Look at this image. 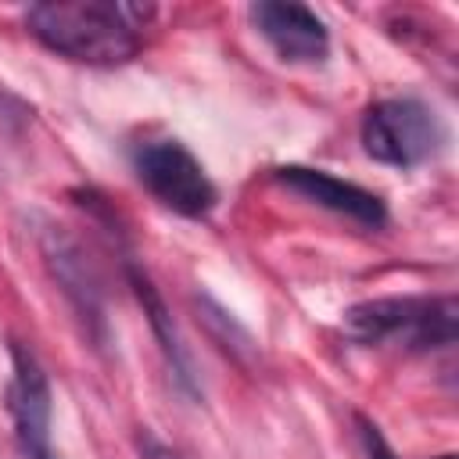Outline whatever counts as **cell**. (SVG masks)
<instances>
[{
	"label": "cell",
	"instance_id": "6da1fadb",
	"mask_svg": "<svg viewBox=\"0 0 459 459\" xmlns=\"http://www.w3.org/2000/svg\"><path fill=\"white\" fill-rule=\"evenodd\" d=\"M154 14L136 0H43L25 11V29L57 57L111 68L140 54Z\"/></svg>",
	"mask_w": 459,
	"mask_h": 459
},
{
	"label": "cell",
	"instance_id": "7a4b0ae2",
	"mask_svg": "<svg viewBox=\"0 0 459 459\" xmlns=\"http://www.w3.org/2000/svg\"><path fill=\"white\" fill-rule=\"evenodd\" d=\"M455 298H369L344 312L348 337L362 344H402L409 351H434L455 344Z\"/></svg>",
	"mask_w": 459,
	"mask_h": 459
},
{
	"label": "cell",
	"instance_id": "3957f363",
	"mask_svg": "<svg viewBox=\"0 0 459 459\" xmlns=\"http://www.w3.org/2000/svg\"><path fill=\"white\" fill-rule=\"evenodd\" d=\"M362 147L391 169H416L445 147L441 115L420 97H384L362 115Z\"/></svg>",
	"mask_w": 459,
	"mask_h": 459
},
{
	"label": "cell",
	"instance_id": "277c9868",
	"mask_svg": "<svg viewBox=\"0 0 459 459\" xmlns=\"http://www.w3.org/2000/svg\"><path fill=\"white\" fill-rule=\"evenodd\" d=\"M133 172L165 208L186 219H204L219 201L204 165L179 140H143L133 151Z\"/></svg>",
	"mask_w": 459,
	"mask_h": 459
},
{
	"label": "cell",
	"instance_id": "5b68a950",
	"mask_svg": "<svg viewBox=\"0 0 459 459\" xmlns=\"http://www.w3.org/2000/svg\"><path fill=\"white\" fill-rule=\"evenodd\" d=\"M7 412L22 459H61L50 441V380L39 359L18 341H11Z\"/></svg>",
	"mask_w": 459,
	"mask_h": 459
},
{
	"label": "cell",
	"instance_id": "8992f818",
	"mask_svg": "<svg viewBox=\"0 0 459 459\" xmlns=\"http://www.w3.org/2000/svg\"><path fill=\"white\" fill-rule=\"evenodd\" d=\"M39 247L47 258L50 276L61 283L65 298L72 301V308L79 312V319L86 323V330L93 333L97 344H104V298H100V280L93 273V265L86 262L79 240L65 230V226H47L39 233Z\"/></svg>",
	"mask_w": 459,
	"mask_h": 459
},
{
	"label": "cell",
	"instance_id": "52a82bcc",
	"mask_svg": "<svg viewBox=\"0 0 459 459\" xmlns=\"http://www.w3.org/2000/svg\"><path fill=\"white\" fill-rule=\"evenodd\" d=\"M251 22L258 36L283 57L298 65H319L330 54V29L326 22L305 4L283 0H258L251 4Z\"/></svg>",
	"mask_w": 459,
	"mask_h": 459
},
{
	"label": "cell",
	"instance_id": "ba28073f",
	"mask_svg": "<svg viewBox=\"0 0 459 459\" xmlns=\"http://www.w3.org/2000/svg\"><path fill=\"white\" fill-rule=\"evenodd\" d=\"M273 179L283 183L287 190L301 194L305 201L319 204V208H330L366 230H380L387 222V204L380 201V194L359 186V183H348V179H337L323 169H308V165H280L273 169Z\"/></svg>",
	"mask_w": 459,
	"mask_h": 459
},
{
	"label": "cell",
	"instance_id": "9c48e42d",
	"mask_svg": "<svg viewBox=\"0 0 459 459\" xmlns=\"http://www.w3.org/2000/svg\"><path fill=\"white\" fill-rule=\"evenodd\" d=\"M126 280H129L136 301L143 305V316H147V323H151V333H154V341H158V348H161V355H165V362H169V373L176 377L179 391L197 394L194 362H190V355H186V348H183V341H179V333H176V323H172V316H169V308H165V298L158 294L154 280H151L140 265H133V262H126Z\"/></svg>",
	"mask_w": 459,
	"mask_h": 459
},
{
	"label": "cell",
	"instance_id": "30bf717a",
	"mask_svg": "<svg viewBox=\"0 0 459 459\" xmlns=\"http://www.w3.org/2000/svg\"><path fill=\"white\" fill-rule=\"evenodd\" d=\"M355 423H359V437H362L366 459H398V455H394V448L387 445V437L380 434V427H377V423H369L366 416H355Z\"/></svg>",
	"mask_w": 459,
	"mask_h": 459
},
{
	"label": "cell",
	"instance_id": "8fae6325",
	"mask_svg": "<svg viewBox=\"0 0 459 459\" xmlns=\"http://www.w3.org/2000/svg\"><path fill=\"white\" fill-rule=\"evenodd\" d=\"M136 452H140V459H179L165 441H158L151 430H140L136 434Z\"/></svg>",
	"mask_w": 459,
	"mask_h": 459
},
{
	"label": "cell",
	"instance_id": "7c38bea8",
	"mask_svg": "<svg viewBox=\"0 0 459 459\" xmlns=\"http://www.w3.org/2000/svg\"><path fill=\"white\" fill-rule=\"evenodd\" d=\"M434 459H455V455H452V452H445V455H434Z\"/></svg>",
	"mask_w": 459,
	"mask_h": 459
}]
</instances>
